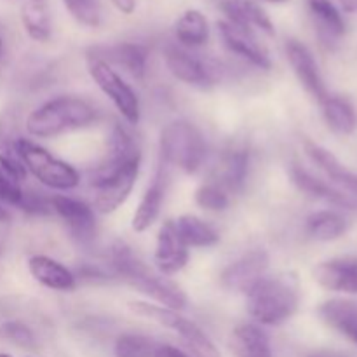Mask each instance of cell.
Returning <instances> with one entry per match:
<instances>
[{
  "mask_svg": "<svg viewBox=\"0 0 357 357\" xmlns=\"http://www.w3.org/2000/svg\"><path fill=\"white\" fill-rule=\"evenodd\" d=\"M300 303L298 281L293 274L265 275L248 293V312L265 326H279L296 312Z\"/></svg>",
  "mask_w": 357,
  "mask_h": 357,
  "instance_id": "cell-1",
  "label": "cell"
},
{
  "mask_svg": "<svg viewBox=\"0 0 357 357\" xmlns=\"http://www.w3.org/2000/svg\"><path fill=\"white\" fill-rule=\"evenodd\" d=\"M96 119L98 110L84 98L58 96L28 115L26 131L35 138H56L87 128Z\"/></svg>",
  "mask_w": 357,
  "mask_h": 357,
  "instance_id": "cell-2",
  "label": "cell"
},
{
  "mask_svg": "<svg viewBox=\"0 0 357 357\" xmlns=\"http://www.w3.org/2000/svg\"><path fill=\"white\" fill-rule=\"evenodd\" d=\"M162 159L171 166L192 174L201 169L206 159V142L201 131L187 121L169 122L160 131Z\"/></svg>",
  "mask_w": 357,
  "mask_h": 357,
  "instance_id": "cell-3",
  "label": "cell"
},
{
  "mask_svg": "<svg viewBox=\"0 0 357 357\" xmlns=\"http://www.w3.org/2000/svg\"><path fill=\"white\" fill-rule=\"evenodd\" d=\"M20 153L26 171H30L45 187L54 190H72L79 187L80 176L75 167L54 157L42 146L35 145L30 139L21 138Z\"/></svg>",
  "mask_w": 357,
  "mask_h": 357,
  "instance_id": "cell-4",
  "label": "cell"
},
{
  "mask_svg": "<svg viewBox=\"0 0 357 357\" xmlns=\"http://www.w3.org/2000/svg\"><path fill=\"white\" fill-rule=\"evenodd\" d=\"M87 72L91 79L94 80L101 93L108 96V100L115 105L122 117L129 124H138L142 117V108H139V100L132 87L122 79L117 73V70L105 61L103 58L96 56L94 52L87 54Z\"/></svg>",
  "mask_w": 357,
  "mask_h": 357,
  "instance_id": "cell-5",
  "label": "cell"
},
{
  "mask_svg": "<svg viewBox=\"0 0 357 357\" xmlns=\"http://www.w3.org/2000/svg\"><path fill=\"white\" fill-rule=\"evenodd\" d=\"M139 166H142V157H136L115 174L93 185V188L96 190L94 209L103 213V215H108V213H114L115 209L121 208L135 188L139 174Z\"/></svg>",
  "mask_w": 357,
  "mask_h": 357,
  "instance_id": "cell-6",
  "label": "cell"
},
{
  "mask_svg": "<svg viewBox=\"0 0 357 357\" xmlns=\"http://www.w3.org/2000/svg\"><path fill=\"white\" fill-rule=\"evenodd\" d=\"M268 255L264 250H253L243 255L239 260L230 264L220 275L222 286L229 291L248 293L267 275L268 271Z\"/></svg>",
  "mask_w": 357,
  "mask_h": 357,
  "instance_id": "cell-7",
  "label": "cell"
},
{
  "mask_svg": "<svg viewBox=\"0 0 357 357\" xmlns=\"http://www.w3.org/2000/svg\"><path fill=\"white\" fill-rule=\"evenodd\" d=\"M164 61L167 70L188 86L209 87L218 82V70L215 66L176 45H167Z\"/></svg>",
  "mask_w": 357,
  "mask_h": 357,
  "instance_id": "cell-8",
  "label": "cell"
},
{
  "mask_svg": "<svg viewBox=\"0 0 357 357\" xmlns=\"http://www.w3.org/2000/svg\"><path fill=\"white\" fill-rule=\"evenodd\" d=\"M188 261V248L181 241L173 220L162 223L157 234L153 264L162 275H173L180 272Z\"/></svg>",
  "mask_w": 357,
  "mask_h": 357,
  "instance_id": "cell-9",
  "label": "cell"
},
{
  "mask_svg": "<svg viewBox=\"0 0 357 357\" xmlns=\"http://www.w3.org/2000/svg\"><path fill=\"white\" fill-rule=\"evenodd\" d=\"M52 211L58 213L59 218L66 223L70 232L80 243H89L96 236V216L94 211L79 199L54 195L49 199Z\"/></svg>",
  "mask_w": 357,
  "mask_h": 357,
  "instance_id": "cell-10",
  "label": "cell"
},
{
  "mask_svg": "<svg viewBox=\"0 0 357 357\" xmlns=\"http://www.w3.org/2000/svg\"><path fill=\"white\" fill-rule=\"evenodd\" d=\"M286 54H288L289 65H291L295 75L298 77L300 84L305 87V91L314 100L323 103L330 94H328L326 86H324L323 75H321L319 66H317L312 52L302 42L289 40L286 44Z\"/></svg>",
  "mask_w": 357,
  "mask_h": 357,
  "instance_id": "cell-11",
  "label": "cell"
},
{
  "mask_svg": "<svg viewBox=\"0 0 357 357\" xmlns=\"http://www.w3.org/2000/svg\"><path fill=\"white\" fill-rule=\"evenodd\" d=\"M305 152L310 157V160L326 174L331 187L357 204V174L345 169L340 160L330 150L323 149V146L316 145V143L307 142Z\"/></svg>",
  "mask_w": 357,
  "mask_h": 357,
  "instance_id": "cell-12",
  "label": "cell"
},
{
  "mask_svg": "<svg viewBox=\"0 0 357 357\" xmlns=\"http://www.w3.org/2000/svg\"><path fill=\"white\" fill-rule=\"evenodd\" d=\"M314 279L328 291L357 295V258L342 257L321 261L314 268Z\"/></svg>",
  "mask_w": 357,
  "mask_h": 357,
  "instance_id": "cell-13",
  "label": "cell"
},
{
  "mask_svg": "<svg viewBox=\"0 0 357 357\" xmlns=\"http://www.w3.org/2000/svg\"><path fill=\"white\" fill-rule=\"evenodd\" d=\"M128 284L135 286L136 289L145 293L146 296L153 298L155 302H159L162 307L176 310V312L185 309V305H187V296H185V293L173 281L164 278L162 274H153L149 267H145L135 278L129 279Z\"/></svg>",
  "mask_w": 357,
  "mask_h": 357,
  "instance_id": "cell-14",
  "label": "cell"
},
{
  "mask_svg": "<svg viewBox=\"0 0 357 357\" xmlns=\"http://www.w3.org/2000/svg\"><path fill=\"white\" fill-rule=\"evenodd\" d=\"M218 31L223 38V44H225L230 51L236 52L241 58L248 59L251 65L258 66V68H271L272 61L271 58H268L267 51L258 44L257 38H255V35L251 33V31L241 30V28L234 26L229 21H220Z\"/></svg>",
  "mask_w": 357,
  "mask_h": 357,
  "instance_id": "cell-15",
  "label": "cell"
},
{
  "mask_svg": "<svg viewBox=\"0 0 357 357\" xmlns=\"http://www.w3.org/2000/svg\"><path fill=\"white\" fill-rule=\"evenodd\" d=\"M91 52L103 58L110 65L122 66L135 79H145L146 66H149V49L145 45L132 44V42H122V44L110 45V47L93 49Z\"/></svg>",
  "mask_w": 357,
  "mask_h": 357,
  "instance_id": "cell-16",
  "label": "cell"
},
{
  "mask_svg": "<svg viewBox=\"0 0 357 357\" xmlns=\"http://www.w3.org/2000/svg\"><path fill=\"white\" fill-rule=\"evenodd\" d=\"M248 171H250V152L246 149H229L220 157L215 166V183L225 188L227 192H241L246 185Z\"/></svg>",
  "mask_w": 357,
  "mask_h": 357,
  "instance_id": "cell-17",
  "label": "cell"
},
{
  "mask_svg": "<svg viewBox=\"0 0 357 357\" xmlns=\"http://www.w3.org/2000/svg\"><path fill=\"white\" fill-rule=\"evenodd\" d=\"M222 10L225 13L227 21L234 26L253 33L255 28L265 31L267 35H274V24L260 6L251 0H223Z\"/></svg>",
  "mask_w": 357,
  "mask_h": 357,
  "instance_id": "cell-18",
  "label": "cell"
},
{
  "mask_svg": "<svg viewBox=\"0 0 357 357\" xmlns=\"http://www.w3.org/2000/svg\"><path fill=\"white\" fill-rule=\"evenodd\" d=\"M28 271L35 281L54 291H72L77 286V278L65 265L44 255L31 257L28 260Z\"/></svg>",
  "mask_w": 357,
  "mask_h": 357,
  "instance_id": "cell-19",
  "label": "cell"
},
{
  "mask_svg": "<svg viewBox=\"0 0 357 357\" xmlns=\"http://www.w3.org/2000/svg\"><path fill=\"white\" fill-rule=\"evenodd\" d=\"M21 136L17 135L16 122L13 115H3L0 119V167L16 178L17 181L26 178V167L20 153Z\"/></svg>",
  "mask_w": 357,
  "mask_h": 357,
  "instance_id": "cell-20",
  "label": "cell"
},
{
  "mask_svg": "<svg viewBox=\"0 0 357 357\" xmlns=\"http://www.w3.org/2000/svg\"><path fill=\"white\" fill-rule=\"evenodd\" d=\"M164 195H166V173H164V167H159L155 178L149 185L136 208L135 216H132V230L145 232L153 225L162 208Z\"/></svg>",
  "mask_w": 357,
  "mask_h": 357,
  "instance_id": "cell-21",
  "label": "cell"
},
{
  "mask_svg": "<svg viewBox=\"0 0 357 357\" xmlns=\"http://www.w3.org/2000/svg\"><path fill=\"white\" fill-rule=\"evenodd\" d=\"M291 180L303 194L310 195V197L321 199V201H326L330 204L340 206L345 209H357V204H354L351 199H347L344 194L335 190L330 183L323 181L321 178H316L312 173L296 166V164L291 167Z\"/></svg>",
  "mask_w": 357,
  "mask_h": 357,
  "instance_id": "cell-22",
  "label": "cell"
},
{
  "mask_svg": "<svg viewBox=\"0 0 357 357\" xmlns=\"http://www.w3.org/2000/svg\"><path fill=\"white\" fill-rule=\"evenodd\" d=\"M324 323L357 345V303L349 300H330L319 307Z\"/></svg>",
  "mask_w": 357,
  "mask_h": 357,
  "instance_id": "cell-23",
  "label": "cell"
},
{
  "mask_svg": "<svg viewBox=\"0 0 357 357\" xmlns=\"http://www.w3.org/2000/svg\"><path fill=\"white\" fill-rule=\"evenodd\" d=\"M232 349L237 357H272L268 335L257 324H239L232 333Z\"/></svg>",
  "mask_w": 357,
  "mask_h": 357,
  "instance_id": "cell-24",
  "label": "cell"
},
{
  "mask_svg": "<svg viewBox=\"0 0 357 357\" xmlns=\"http://www.w3.org/2000/svg\"><path fill=\"white\" fill-rule=\"evenodd\" d=\"M169 330H174L180 335L181 340L185 342V345H187L188 351L194 354V357H222L220 356L218 349L215 347V344L209 340L208 335H206L194 321L180 316L178 312L176 316L173 317V321H171Z\"/></svg>",
  "mask_w": 357,
  "mask_h": 357,
  "instance_id": "cell-25",
  "label": "cell"
},
{
  "mask_svg": "<svg viewBox=\"0 0 357 357\" xmlns=\"http://www.w3.org/2000/svg\"><path fill=\"white\" fill-rule=\"evenodd\" d=\"M323 115L328 128L337 135H352L357 128V114L351 103L342 96H328L323 101Z\"/></svg>",
  "mask_w": 357,
  "mask_h": 357,
  "instance_id": "cell-26",
  "label": "cell"
},
{
  "mask_svg": "<svg viewBox=\"0 0 357 357\" xmlns=\"http://www.w3.org/2000/svg\"><path fill=\"white\" fill-rule=\"evenodd\" d=\"M187 248H208L218 243L220 236L208 222L194 215H183L174 222Z\"/></svg>",
  "mask_w": 357,
  "mask_h": 357,
  "instance_id": "cell-27",
  "label": "cell"
},
{
  "mask_svg": "<svg viewBox=\"0 0 357 357\" xmlns=\"http://www.w3.org/2000/svg\"><path fill=\"white\" fill-rule=\"evenodd\" d=\"M174 33H176L178 42L185 47H201L208 42L209 37V26L206 16L195 9L185 10L180 20L176 21Z\"/></svg>",
  "mask_w": 357,
  "mask_h": 357,
  "instance_id": "cell-28",
  "label": "cell"
},
{
  "mask_svg": "<svg viewBox=\"0 0 357 357\" xmlns=\"http://www.w3.org/2000/svg\"><path fill=\"white\" fill-rule=\"evenodd\" d=\"M307 234L321 243H330L347 232V220L337 211H317L307 218Z\"/></svg>",
  "mask_w": 357,
  "mask_h": 357,
  "instance_id": "cell-29",
  "label": "cell"
},
{
  "mask_svg": "<svg viewBox=\"0 0 357 357\" xmlns=\"http://www.w3.org/2000/svg\"><path fill=\"white\" fill-rule=\"evenodd\" d=\"M21 21L33 40L45 42L51 37V16L45 0H24L21 7Z\"/></svg>",
  "mask_w": 357,
  "mask_h": 357,
  "instance_id": "cell-30",
  "label": "cell"
},
{
  "mask_svg": "<svg viewBox=\"0 0 357 357\" xmlns=\"http://www.w3.org/2000/svg\"><path fill=\"white\" fill-rule=\"evenodd\" d=\"M309 9L324 37L335 40L345 33V23L342 20V14L338 13L331 0H309Z\"/></svg>",
  "mask_w": 357,
  "mask_h": 357,
  "instance_id": "cell-31",
  "label": "cell"
},
{
  "mask_svg": "<svg viewBox=\"0 0 357 357\" xmlns=\"http://www.w3.org/2000/svg\"><path fill=\"white\" fill-rule=\"evenodd\" d=\"M160 344L145 335L128 333L115 342V357H155Z\"/></svg>",
  "mask_w": 357,
  "mask_h": 357,
  "instance_id": "cell-32",
  "label": "cell"
},
{
  "mask_svg": "<svg viewBox=\"0 0 357 357\" xmlns=\"http://www.w3.org/2000/svg\"><path fill=\"white\" fill-rule=\"evenodd\" d=\"M195 202L199 208L206 209V211L218 213L229 208L230 197L225 188L220 187L215 181H208L195 190Z\"/></svg>",
  "mask_w": 357,
  "mask_h": 357,
  "instance_id": "cell-33",
  "label": "cell"
},
{
  "mask_svg": "<svg viewBox=\"0 0 357 357\" xmlns=\"http://www.w3.org/2000/svg\"><path fill=\"white\" fill-rule=\"evenodd\" d=\"M63 3L84 26H98L101 23V9L98 0H63Z\"/></svg>",
  "mask_w": 357,
  "mask_h": 357,
  "instance_id": "cell-34",
  "label": "cell"
},
{
  "mask_svg": "<svg viewBox=\"0 0 357 357\" xmlns=\"http://www.w3.org/2000/svg\"><path fill=\"white\" fill-rule=\"evenodd\" d=\"M23 188L20 187L17 180L10 176L7 171L0 167V201L7 202L10 206H20L21 199H23Z\"/></svg>",
  "mask_w": 357,
  "mask_h": 357,
  "instance_id": "cell-35",
  "label": "cell"
},
{
  "mask_svg": "<svg viewBox=\"0 0 357 357\" xmlns=\"http://www.w3.org/2000/svg\"><path fill=\"white\" fill-rule=\"evenodd\" d=\"M17 208L21 211L28 213V215L35 216H45L52 211L51 201L47 197H44V195L37 194V192H23V199H21Z\"/></svg>",
  "mask_w": 357,
  "mask_h": 357,
  "instance_id": "cell-36",
  "label": "cell"
},
{
  "mask_svg": "<svg viewBox=\"0 0 357 357\" xmlns=\"http://www.w3.org/2000/svg\"><path fill=\"white\" fill-rule=\"evenodd\" d=\"M3 335L14 344L21 345V347H33L35 337L33 331L26 326V324L20 323V321H10V323L3 324Z\"/></svg>",
  "mask_w": 357,
  "mask_h": 357,
  "instance_id": "cell-37",
  "label": "cell"
},
{
  "mask_svg": "<svg viewBox=\"0 0 357 357\" xmlns=\"http://www.w3.org/2000/svg\"><path fill=\"white\" fill-rule=\"evenodd\" d=\"M110 2L122 14H132L136 9V0H110Z\"/></svg>",
  "mask_w": 357,
  "mask_h": 357,
  "instance_id": "cell-38",
  "label": "cell"
},
{
  "mask_svg": "<svg viewBox=\"0 0 357 357\" xmlns=\"http://www.w3.org/2000/svg\"><path fill=\"white\" fill-rule=\"evenodd\" d=\"M155 357H188L183 351L173 347V345H160Z\"/></svg>",
  "mask_w": 357,
  "mask_h": 357,
  "instance_id": "cell-39",
  "label": "cell"
},
{
  "mask_svg": "<svg viewBox=\"0 0 357 357\" xmlns=\"http://www.w3.org/2000/svg\"><path fill=\"white\" fill-rule=\"evenodd\" d=\"M340 6L345 13H357V0H340Z\"/></svg>",
  "mask_w": 357,
  "mask_h": 357,
  "instance_id": "cell-40",
  "label": "cell"
},
{
  "mask_svg": "<svg viewBox=\"0 0 357 357\" xmlns=\"http://www.w3.org/2000/svg\"><path fill=\"white\" fill-rule=\"evenodd\" d=\"M310 357H347V356L340 354V352H317V354H314Z\"/></svg>",
  "mask_w": 357,
  "mask_h": 357,
  "instance_id": "cell-41",
  "label": "cell"
},
{
  "mask_svg": "<svg viewBox=\"0 0 357 357\" xmlns=\"http://www.w3.org/2000/svg\"><path fill=\"white\" fill-rule=\"evenodd\" d=\"M9 213L6 211V209L2 208V206H0V223H3V222H9Z\"/></svg>",
  "mask_w": 357,
  "mask_h": 357,
  "instance_id": "cell-42",
  "label": "cell"
},
{
  "mask_svg": "<svg viewBox=\"0 0 357 357\" xmlns=\"http://www.w3.org/2000/svg\"><path fill=\"white\" fill-rule=\"evenodd\" d=\"M2 58H3V40L2 37H0V61H2Z\"/></svg>",
  "mask_w": 357,
  "mask_h": 357,
  "instance_id": "cell-43",
  "label": "cell"
},
{
  "mask_svg": "<svg viewBox=\"0 0 357 357\" xmlns=\"http://www.w3.org/2000/svg\"><path fill=\"white\" fill-rule=\"evenodd\" d=\"M264 2H268V3H284V2H288V0H264Z\"/></svg>",
  "mask_w": 357,
  "mask_h": 357,
  "instance_id": "cell-44",
  "label": "cell"
},
{
  "mask_svg": "<svg viewBox=\"0 0 357 357\" xmlns=\"http://www.w3.org/2000/svg\"><path fill=\"white\" fill-rule=\"evenodd\" d=\"M0 357H13V356H9V354H0Z\"/></svg>",
  "mask_w": 357,
  "mask_h": 357,
  "instance_id": "cell-45",
  "label": "cell"
},
{
  "mask_svg": "<svg viewBox=\"0 0 357 357\" xmlns=\"http://www.w3.org/2000/svg\"><path fill=\"white\" fill-rule=\"evenodd\" d=\"M0 253H2V250H0Z\"/></svg>",
  "mask_w": 357,
  "mask_h": 357,
  "instance_id": "cell-46",
  "label": "cell"
}]
</instances>
